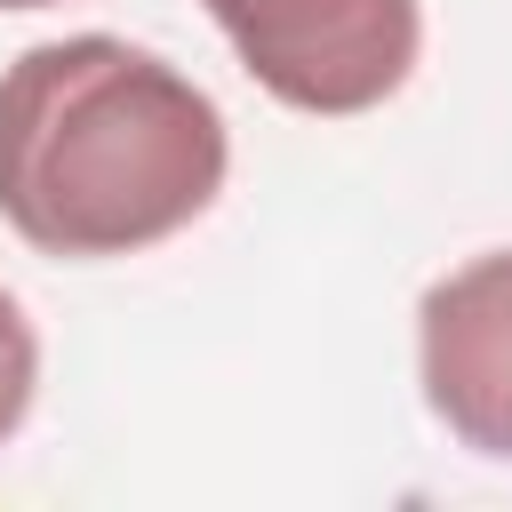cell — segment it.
Segmentation results:
<instances>
[{"label": "cell", "instance_id": "cell-1", "mask_svg": "<svg viewBox=\"0 0 512 512\" xmlns=\"http://www.w3.org/2000/svg\"><path fill=\"white\" fill-rule=\"evenodd\" d=\"M216 96L168 56L72 32L0 72V224L64 264L144 256L224 192Z\"/></svg>", "mask_w": 512, "mask_h": 512}, {"label": "cell", "instance_id": "cell-2", "mask_svg": "<svg viewBox=\"0 0 512 512\" xmlns=\"http://www.w3.org/2000/svg\"><path fill=\"white\" fill-rule=\"evenodd\" d=\"M240 72L312 120H352L400 96L424 48L416 0H200Z\"/></svg>", "mask_w": 512, "mask_h": 512}, {"label": "cell", "instance_id": "cell-3", "mask_svg": "<svg viewBox=\"0 0 512 512\" xmlns=\"http://www.w3.org/2000/svg\"><path fill=\"white\" fill-rule=\"evenodd\" d=\"M416 384L472 456L512 464V248H488L416 296Z\"/></svg>", "mask_w": 512, "mask_h": 512}, {"label": "cell", "instance_id": "cell-4", "mask_svg": "<svg viewBox=\"0 0 512 512\" xmlns=\"http://www.w3.org/2000/svg\"><path fill=\"white\" fill-rule=\"evenodd\" d=\"M32 392H40V336H32L24 304L0 288V448H8L16 424L32 416Z\"/></svg>", "mask_w": 512, "mask_h": 512}, {"label": "cell", "instance_id": "cell-5", "mask_svg": "<svg viewBox=\"0 0 512 512\" xmlns=\"http://www.w3.org/2000/svg\"><path fill=\"white\" fill-rule=\"evenodd\" d=\"M0 8H56V0H0Z\"/></svg>", "mask_w": 512, "mask_h": 512}]
</instances>
